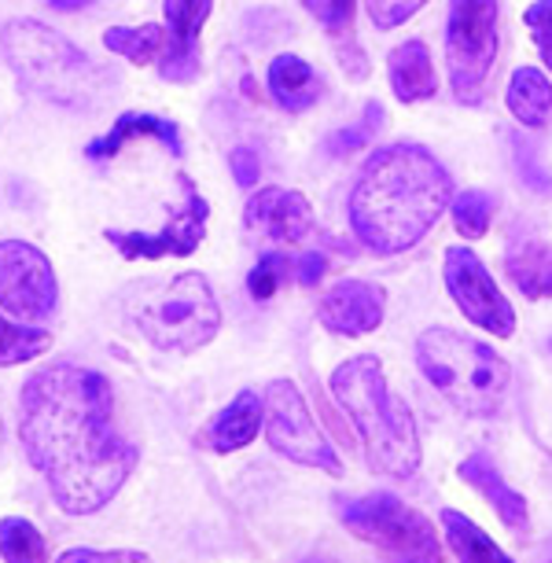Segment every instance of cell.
Returning <instances> with one entry per match:
<instances>
[{"instance_id": "27", "label": "cell", "mask_w": 552, "mask_h": 563, "mask_svg": "<svg viewBox=\"0 0 552 563\" xmlns=\"http://www.w3.org/2000/svg\"><path fill=\"white\" fill-rule=\"evenodd\" d=\"M52 346V332L45 328H19L0 317V365H23L30 357H41Z\"/></svg>"}, {"instance_id": "23", "label": "cell", "mask_w": 552, "mask_h": 563, "mask_svg": "<svg viewBox=\"0 0 552 563\" xmlns=\"http://www.w3.org/2000/svg\"><path fill=\"white\" fill-rule=\"evenodd\" d=\"M103 45L114 56L136 63V67H144V63H155L163 59L166 52V30L155 26V23H144V26H111L108 34H103Z\"/></svg>"}, {"instance_id": "29", "label": "cell", "mask_w": 552, "mask_h": 563, "mask_svg": "<svg viewBox=\"0 0 552 563\" xmlns=\"http://www.w3.org/2000/svg\"><path fill=\"white\" fill-rule=\"evenodd\" d=\"M384 130V108L379 103H365V119L361 125H350V130H339L324 141V152L332 158H343L350 152H361V147L373 144V136Z\"/></svg>"}, {"instance_id": "10", "label": "cell", "mask_w": 552, "mask_h": 563, "mask_svg": "<svg viewBox=\"0 0 552 563\" xmlns=\"http://www.w3.org/2000/svg\"><path fill=\"white\" fill-rule=\"evenodd\" d=\"M59 306L52 262L26 240L0 243V310L19 321H48Z\"/></svg>"}, {"instance_id": "26", "label": "cell", "mask_w": 552, "mask_h": 563, "mask_svg": "<svg viewBox=\"0 0 552 563\" xmlns=\"http://www.w3.org/2000/svg\"><path fill=\"white\" fill-rule=\"evenodd\" d=\"M302 4H306V12H310L317 23L332 34V41H339V48H343V41H346V48L354 52V59L365 63L361 48L354 45V0H302ZM343 56H346V52H343ZM343 56H339V59H343Z\"/></svg>"}, {"instance_id": "21", "label": "cell", "mask_w": 552, "mask_h": 563, "mask_svg": "<svg viewBox=\"0 0 552 563\" xmlns=\"http://www.w3.org/2000/svg\"><path fill=\"white\" fill-rule=\"evenodd\" d=\"M262 398L254 395V390H240L236 401L221 412V417L210 423V431H207V442L214 445L218 453H236L243 450V445H251L254 442V434H258L262 428Z\"/></svg>"}, {"instance_id": "35", "label": "cell", "mask_w": 552, "mask_h": 563, "mask_svg": "<svg viewBox=\"0 0 552 563\" xmlns=\"http://www.w3.org/2000/svg\"><path fill=\"white\" fill-rule=\"evenodd\" d=\"M295 276H299L302 288H313V284L324 276V254H317V251L302 254V258L295 262Z\"/></svg>"}, {"instance_id": "22", "label": "cell", "mask_w": 552, "mask_h": 563, "mask_svg": "<svg viewBox=\"0 0 552 563\" xmlns=\"http://www.w3.org/2000/svg\"><path fill=\"white\" fill-rule=\"evenodd\" d=\"M505 100H508V111H512V119L530 125V130H541V125L552 122V81L538 67L512 70Z\"/></svg>"}, {"instance_id": "3", "label": "cell", "mask_w": 552, "mask_h": 563, "mask_svg": "<svg viewBox=\"0 0 552 563\" xmlns=\"http://www.w3.org/2000/svg\"><path fill=\"white\" fill-rule=\"evenodd\" d=\"M339 406L350 412L365 445L368 467L390 479H412L420 467V439L406 401L387 390L384 365L373 354H357L332 372Z\"/></svg>"}, {"instance_id": "1", "label": "cell", "mask_w": 552, "mask_h": 563, "mask_svg": "<svg viewBox=\"0 0 552 563\" xmlns=\"http://www.w3.org/2000/svg\"><path fill=\"white\" fill-rule=\"evenodd\" d=\"M111 417V384L92 368L52 361L23 384L19 439L63 512H100L141 461V450L114 434Z\"/></svg>"}, {"instance_id": "8", "label": "cell", "mask_w": 552, "mask_h": 563, "mask_svg": "<svg viewBox=\"0 0 552 563\" xmlns=\"http://www.w3.org/2000/svg\"><path fill=\"white\" fill-rule=\"evenodd\" d=\"M339 516L361 541L379 545L406 560H439V538L420 512H412L395 494H368L339 501Z\"/></svg>"}, {"instance_id": "30", "label": "cell", "mask_w": 552, "mask_h": 563, "mask_svg": "<svg viewBox=\"0 0 552 563\" xmlns=\"http://www.w3.org/2000/svg\"><path fill=\"white\" fill-rule=\"evenodd\" d=\"M288 258L284 254H262L258 258V265L251 269V276H247V291H251V299L254 302H269L273 295H276V288L284 284V276H288Z\"/></svg>"}, {"instance_id": "24", "label": "cell", "mask_w": 552, "mask_h": 563, "mask_svg": "<svg viewBox=\"0 0 552 563\" xmlns=\"http://www.w3.org/2000/svg\"><path fill=\"white\" fill-rule=\"evenodd\" d=\"M439 519H442V527H445V538H450V549L461 560H501V563L508 560V552L497 549L494 541L486 538L468 516H461V512H453V508H445Z\"/></svg>"}, {"instance_id": "33", "label": "cell", "mask_w": 552, "mask_h": 563, "mask_svg": "<svg viewBox=\"0 0 552 563\" xmlns=\"http://www.w3.org/2000/svg\"><path fill=\"white\" fill-rule=\"evenodd\" d=\"M229 169H232V177H236L240 188H254L262 177L258 152H254V147H236V152H229Z\"/></svg>"}, {"instance_id": "32", "label": "cell", "mask_w": 552, "mask_h": 563, "mask_svg": "<svg viewBox=\"0 0 552 563\" xmlns=\"http://www.w3.org/2000/svg\"><path fill=\"white\" fill-rule=\"evenodd\" d=\"M365 4H368V15H373L376 30H395L406 23V19L417 15L428 0H365Z\"/></svg>"}, {"instance_id": "6", "label": "cell", "mask_w": 552, "mask_h": 563, "mask_svg": "<svg viewBox=\"0 0 552 563\" xmlns=\"http://www.w3.org/2000/svg\"><path fill=\"white\" fill-rule=\"evenodd\" d=\"M420 372L468 417H494L508 395V365L486 343L450 332V328H428L417 339Z\"/></svg>"}, {"instance_id": "13", "label": "cell", "mask_w": 552, "mask_h": 563, "mask_svg": "<svg viewBox=\"0 0 552 563\" xmlns=\"http://www.w3.org/2000/svg\"><path fill=\"white\" fill-rule=\"evenodd\" d=\"M166 52L158 59V74L163 81H192L199 78V30L214 12V0H166Z\"/></svg>"}, {"instance_id": "31", "label": "cell", "mask_w": 552, "mask_h": 563, "mask_svg": "<svg viewBox=\"0 0 552 563\" xmlns=\"http://www.w3.org/2000/svg\"><path fill=\"white\" fill-rule=\"evenodd\" d=\"M527 30L534 34V45L545 59V67L552 70V0H534V4L523 12Z\"/></svg>"}, {"instance_id": "25", "label": "cell", "mask_w": 552, "mask_h": 563, "mask_svg": "<svg viewBox=\"0 0 552 563\" xmlns=\"http://www.w3.org/2000/svg\"><path fill=\"white\" fill-rule=\"evenodd\" d=\"M0 556L8 563H41L48 556V545L30 519L8 516L0 519Z\"/></svg>"}, {"instance_id": "12", "label": "cell", "mask_w": 552, "mask_h": 563, "mask_svg": "<svg viewBox=\"0 0 552 563\" xmlns=\"http://www.w3.org/2000/svg\"><path fill=\"white\" fill-rule=\"evenodd\" d=\"M445 288H450L453 302L461 306V313L472 324L486 328V332L508 339L516 328V313L501 288L494 284V276L486 273L479 254L472 247H450L445 251Z\"/></svg>"}, {"instance_id": "19", "label": "cell", "mask_w": 552, "mask_h": 563, "mask_svg": "<svg viewBox=\"0 0 552 563\" xmlns=\"http://www.w3.org/2000/svg\"><path fill=\"white\" fill-rule=\"evenodd\" d=\"M505 269L527 299H549L552 295V251L541 240L512 236L505 251Z\"/></svg>"}, {"instance_id": "34", "label": "cell", "mask_w": 552, "mask_h": 563, "mask_svg": "<svg viewBox=\"0 0 552 563\" xmlns=\"http://www.w3.org/2000/svg\"><path fill=\"white\" fill-rule=\"evenodd\" d=\"M59 560H63V563H81V560L111 563V560H144V552H122V549H114V552H100V549H67Z\"/></svg>"}, {"instance_id": "5", "label": "cell", "mask_w": 552, "mask_h": 563, "mask_svg": "<svg viewBox=\"0 0 552 563\" xmlns=\"http://www.w3.org/2000/svg\"><path fill=\"white\" fill-rule=\"evenodd\" d=\"M125 317L163 354H196L221 328L214 288L203 273L133 284L125 291Z\"/></svg>"}, {"instance_id": "17", "label": "cell", "mask_w": 552, "mask_h": 563, "mask_svg": "<svg viewBox=\"0 0 552 563\" xmlns=\"http://www.w3.org/2000/svg\"><path fill=\"white\" fill-rule=\"evenodd\" d=\"M387 74H390V89L401 103H420L431 100L434 89H439V78H434L431 67V52L423 41H406L387 56Z\"/></svg>"}, {"instance_id": "38", "label": "cell", "mask_w": 552, "mask_h": 563, "mask_svg": "<svg viewBox=\"0 0 552 563\" xmlns=\"http://www.w3.org/2000/svg\"><path fill=\"white\" fill-rule=\"evenodd\" d=\"M0 445H4V423H0Z\"/></svg>"}, {"instance_id": "4", "label": "cell", "mask_w": 552, "mask_h": 563, "mask_svg": "<svg viewBox=\"0 0 552 563\" xmlns=\"http://www.w3.org/2000/svg\"><path fill=\"white\" fill-rule=\"evenodd\" d=\"M0 52L30 97L70 111H89L103 100L108 74L74 41L37 19H8L0 30Z\"/></svg>"}, {"instance_id": "16", "label": "cell", "mask_w": 552, "mask_h": 563, "mask_svg": "<svg viewBox=\"0 0 552 563\" xmlns=\"http://www.w3.org/2000/svg\"><path fill=\"white\" fill-rule=\"evenodd\" d=\"M136 136H155L158 144L166 147L169 155H185V141H180V130L177 122L163 119V114H141V111H130V114H119L111 122V130L97 136V141L85 144V155L92 163H103V158H114L122 152L125 144L136 141Z\"/></svg>"}, {"instance_id": "14", "label": "cell", "mask_w": 552, "mask_h": 563, "mask_svg": "<svg viewBox=\"0 0 552 563\" xmlns=\"http://www.w3.org/2000/svg\"><path fill=\"white\" fill-rule=\"evenodd\" d=\"M243 225L251 232H258V236L295 243L313 229L310 199L302 192H295V188H258V192L247 199Z\"/></svg>"}, {"instance_id": "20", "label": "cell", "mask_w": 552, "mask_h": 563, "mask_svg": "<svg viewBox=\"0 0 552 563\" xmlns=\"http://www.w3.org/2000/svg\"><path fill=\"white\" fill-rule=\"evenodd\" d=\"M461 479L472 483L475 490H479L486 501H494L497 516L505 519V527L512 530H527L530 516H527V501L519 497L512 486H505V479L497 475V467L490 464V456L486 453H472L468 461L461 464Z\"/></svg>"}, {"instance_id": "37", "label": "cell", "mask_w": 552, "mask_h": 563, "mask_svg": "<svg viewBox=\"0 0 552 563\" xmlns=\"http://www.w3.org/2000/svg\"><path fill=\"white\" fill-rule=\"evenodd\" d=\"M92 0H48V8H56V12H78V8H89Z\"/></svg>"}, {"instance_id": "36", "label": "cell", "mask_w": 552, "mask_h": 563, "mask_svg": "<svg viewBox=\"0 0 552 563\" xmlns=\"http://www.w3.org/2000/svg\"><path fill=\"white\" fill-rule=\"evenodd\" d=\"M516 152H519V169L527 174V185L534 188V192H545V188H549V177L534 166V147H519V144H516Z\"/></svg>"}, {"instance_id": "15", "label": "cell", "mask_w": 552, "mask_h": 563, "mask_svg": "<svg viewBox=\"0 0 552 563\" xmlns=\"http://www.w3.org/2000/svg\"><path fill=\"white\" fill-rule=\"evenodd\" d=\"M317 313H321V324L335 335L376 332L384 321V291L365 280H339L321 299Z\"/></svg>"}, {"instance_id": "7", "label": "cell", "mask_w": 552, "mask_h": 563, "mask_svg": "<svg viewBox=\"0 0 552 563\" xmlns=\"http://www.w3.org/2000/svg\"><path fill=\"white\" fill-rule=\"evenodd\" d=\"M497 63V0H450L445 26V67L453 97L461 103H483Z\"/></svg>"}, {"instance_id": "11", "label": "cell", "mask_w": 552, "mask_h": 563, "mask_svg": "<svg viewBox=\"0 0 552 563\" xmlns=\"http://www.w3.org/2000/svg\"><path fill=\"white\" fill-rule=\"evenodd\" d=\"M177 188H180V203L174 207V214L158 232H119V229H108V240L114 247L122 251V258H144V262H158V258H185L192 254L199 243L207 236V199L199 196V188L188 180L185 174L177 177Z\"/></svg>"}, {"instance_id": "2", "label": "cell", "mask_w": 552, "mask_h": 563, "mask_svg": "<svg viewBox=\"0 0 552 563\" xmlns=\"http://www.w3.org/2000/svg\"><path fill=\"white\" fill-rule=\"evenodd\" d=\"M453 199V177L428 147L390 144L365 158L350 192V225L376 254H401L428 236Z\"/></svg>"}, {"instance_id": "28", "label": "cell", "mask_w": 552, "mask_h": 563, "mask_svg": "<svg viewBox=\"0 0 552 563\" xmlns=\"http://www.w3.org/2000/svg\"><path fill=\"white\" fill-rule=\"evenodd\" d=\"M490 218H494V199L479 192V188H472V192L456 196L453 203V225L461 232L464 240H479L486 236V229H490Z\"/></svg>"}, {"instance_id": "18", "label": "cell", "mask_w": 552, "mask_h": 563, "mask_svg": "<svg viewBox=\"0 0 552 563\" xmlns=\"http://www.w3.org/2000/svg\"><path fill=\"white\" fill-rule=\"evenodd\" d=\"M265 81H269V97L280 103L284 111L313 108V103L321 100V89H324L310 63H306L302 56H291V52H284V56H276L269 63Z\"/></svg>"}, {"instance_id": "9", "label": "cell", "mask_w": 552, "mask_h": 563, "mask_svg": "<svg viewBox=\"0 0 552 563\" xmlns=\"http://www.w3.org/2000/svg\"><path fill=\"white\" fill-rule=\"evenodd\" d=\"M265 434H269L273 450L284 453L295 464L321 467L328 475L343 472L332 442L317 428V420L310 417V409H306L299 387L288 384V379H276V384H269V390H265Z\"/></svg>"}]
</instances>
